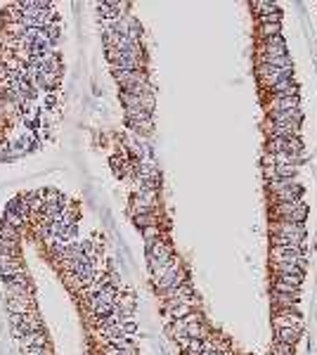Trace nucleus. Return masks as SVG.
Here are the masks:
<instances>
[{
  "label": "nucleus",
  "mask_w": 317,
  "mask_h": 355,
  "mask_svg": "<svg viewBox=\"0 0 317 355\" xmlns=\"http://www.w3.org/2000/svg\"><path fill=\"white\" fill-rule=\"evenodd\" d=\"M130 206H133V216L154 213L156 211V192H135L133 199H130Z\"/></svg>",
  "instance_id": "39448f33"
},
{
  "label": "nucleus",
  "mask_w": 317,
  "mask_h": 355,
  "mask_svg": "<svg viewBox=\"0 0 317 355\" xmlns=\"http://www.w3.org/2000/svg\"><path fill=\"white\" fill-rule=\"evenodd\" d=\"M301 332H303L301 327H284V329H277V341H280V344H289V346H294V344H296V341L301 339Z\"/></svg>",
  "instance_id": "4468645a"
},
{
  "label": "nucleus",
  "mask_w": 317,
  "mask_h": 355,
  "mask_svg": "<svg viewBox=\"0 0 317 355\" xmlns=\"http://www.w3.org/2000/svg\"><path fill=\"white\" fill-rule=\"evenodd\" d=\"M2 223H7V225H12V228H17V230H21L26 225V220L21 218V216H17V213H12V211H7V209L2 213Z\"/></svg>",
  "instance_id": "6ab92c4d"
},
{
  "label": "nucleus",
  "mask_w": 317,
  "mask_h": 355,
  "mask_svg": "<svg viewBox=\"0 0 317 355\" xmlns=\"http://www.w3.org/2000/svg\"><path fill=\"white\" fill-rule=\"evenodd\" d=\"M272 289H275L277 294H299L301 287H294V284H289V282H280V280H275Z\"/></svg>",
  "instance_id": "393cba45"
},
{
  "label": "nucleus",
  "mask_w": 317,
  "mask_h": 355,
  "mask_svg": "<svg viewBox=\"0 0 317 355\" xmlns=\"http://www.w3.org/2000/svg\"><path fill=\"white\" fill-rule=\"evenodd\" d=\"M19 344H21V348H47V337L45 332H31L19 339Z\"/></svg>",
  "instance_id": "9b49d317"
},
{
  "label": "nucleus",
  "mask_w": 317,
  "mask_h": 355,
  "mask_svg": "<svg viewBox=\"0 0 317 355\" xmlns=\"http://www.w3.org/2000/svg\"><path fill=\"white\" fill-rule=\"evenodd\" d=\"M187 282V270L180 265V258H175L171 265H168V270H166V275H163L161 280H156V292H168V289H173V287H180V284Z\"/></svg>",
  "instance_id": "7ed1b4c3"
},
{
  "label": "nucleus",
  "mask_w": 317,
  "mask_h": 355,
  "mask_svg": "<svg viewBox=\"0 0 317 355\" xmlns=\"http://www.w3.org/2000/svg\"><path fill=\"white\" fill-rule=\"evenodd\" d=\"M251 7L258 9L261 17H263V14H270V12H277V5H275V2H254Z\"/></svg>",
  "instance_id": "a878e982"
},
{
  "label": "nucleus",
  "mask_w": 317,
  "mask_h": 355,
  "mask_svg": "<svg viewBox=\"0 0 317 355\" xmlns=\"http://www.w3.org/2000/svg\"><path fill=\"white\" fill-rule=\"evenodd\" d=\"M9 322L14 327V334L19 339L24 334H31V332H43V320L38 315L36 310H31L26 315H9Z\"/></svg>",
  "instance_id": "20e7f679"
},
{
  "label": "nucleus",
  "mask_w": 317,
  "mask_h": 355,
  "mask_svg": "<svg viewBox=\"0 0 317 355\" xmlns=\"http://www.w3.org/2000/svg\"><path fill=\"white\" fill-rule=\"evenodd\" d=\"M187 327H185V337L190 339H204L206 337V329H204V325H201V320H197V322H185Z\"/></svg>",
  "instance_id": "dca6fc26"
},
{
  "label": "nucleus",
  "mask_w": 317,
  "mask_h": 355,
  "mask_svg": "<svg viewBox=\"0 0 317 355\" xmlns=\"http://www.w3.org/2000/svg\"><path fill=\"white\" fill-rule=\"evenodd\" d=\"M272 123H299L303 121V114L299 109H291V111H272L270 114Z\"/></svg>",
  "instance_id": "f8f14e48"
},
{
  "label": "nucleus",
  "mask_w": 317,
  "mask_h": 355,
  "mask_svg": "<svg viewBox=\"0 0 317 355\" xmlns=\"http://www.w3.org/2000/svg\"><path fill=\"white\" fill-rule=\"evenodd\" d=\"M263 45H268V47H287V43H284V38L282 36H275V38H268Z\"/></svg>",
  "instance_id": "cd10ccee"
},
{
  "label": "nucleus",
  "mask_w": 317,
  "mask_h": 355,
  "mask_svg": "<svg viewBox=\"0 0 317 355\" xmlns=\"http://www.w3.org/2000/svg\"><path fill=\"white\" fill-rule=\"evenodd\" d=\"M275 301L280 303V306H287V308H296V301H299V294H277L272 292Z\"/></svg>",
  "instance_id": "a211bd4d"
},
{
  "label": "nucleus",
  "mask_w": 317,
  "mask_h": 355,
  "mask_svg": "<svg viewBox=\"0 0 317 355\" xmlns=\"http://www.w3.org/2000/svg\"><path fill=\"white\" fill-rule=\"evenodd\" d=\"M19 235H21V230L12 228L7 223H2L0 225V239H7V242H19Z\"/></svg>",
  "instance_id": "f3484780"
},
{
  "label": "nucleus",
  "mask_w": 317,
  "mask_h": 355,
  "mask_svg": "<svg viewBox=\"0 0 317 355\" xmlns=\"http://www.w3.org/2000/svg\"><path fill=\"white\" fill-rule=\"evenodd\" d=\"M268 107H270V114H272V111H291V109H299V95H294V97H272Z\"/></svg>",
  "instance_id": "1a4fd4ad"
},
{
  "label": "nucleus",
  "mask_w": 317,
  "mask_h": 355,
  "mask_svg": "<svg viewBox=\"0 0 317 355\" xmlns=\"http://www.w3.org/2000/svg\"><path fill=\"white\" fill-rule=\"evenodd\" d=\"M135 225L137 228H149V225H159V220H156V211L154 213H140V216H135Z\"/></svg>",
  "instance_id": "412c9836"
},
{
  "label": "nucleus",
  "mask_w": 317,
  "mask_h": 355,
  "mask_svg": "<svg viewBox=\"0 0 317 355\" xmlns=\"http://www.w3.org/2000/svg\"><path fill=\"white\" fill-rule=\"evenodd\" d=\"M33 310V294H19L7 296V313L9 315H26Z\"/></svg>",
  "instance_id": "423d86ee"
},
{
  "label": "nucleus",
  "mask_w": 317,
  "mask_h": 355,
  "mask_svg": "<svg viewBox=\"0 0 317 355\" xmlns=\"http://www.w3.org/2000/svg\"><path fill=\"white\" fill-rule=\"evenodd\" d=\"M272 244L275 246H303L306 249V228H303V223L277 220V225L272 228Z\"/></svg>",
  "instance_id": "f257e3e1"
},
{
  "label": "nucleus",
  "mask_w": 317,
  "mask_h": 355,
  "mask_svg": "<svg viewBox=\"0 0 317 355\" xmlns=\"http://www.w3.org/2000/svg\"><path fill=\"white\" fill-rule=\"evenodd\" d=\"M0 273H2V277H9V275H19V273H26V268H24V263H21V256L0 254Z\"/></svg>",
  "instance_id": "6e6552de"
},
{
  "label": "nucleus",
  "mask_w": 317,
  "mask_h": 355,
  "mask_svg": "<svg viewBox=\"0 0 317 355\" xmlns=\"http://www.w3.org/2000/svg\"><path fill=\"white\" fill-rule=\"evenodd\" d=\"M275 327L284 329V327H301L303 329V320L296 313V308H284L275 313Z\"/></svg>",
  "instance_id": "0eeeda50"
},
{
  "label": "nucleus",
  "mask_w": 317,
  "mask_h": 355,
  "mask_svg": "<svg viewBox=\"0 0 317 355\" xmlns=\"http://www.w3.org/2000/svg\"><path fill=\"white\" fill-rule=\"evenodd\" d=\"M272 270H275V275H296V277H306L303 268L296 265V263H275L272 265Z\"/></svg>",
  "instance_id": "2eb2a0df"
},
{
  "label": "nucleus",
  "mask_w": 317,
  "mask_h": 355,
  "mask_svg": "<svg viewBox=\"0 0 317 355\" xmlns=\"http://www.w3.org/2000/svg\"><path fill=\"white\" fill-rule=\"evenodd\" d=\"M272 199H275V204L299 201L301 199V187H299V185H291V187H287V190H282V192H277V194H272Z\"/></svg>",
  "instance_id": "ddd939ff"
},
{
  "label": "nucleus",
  "mask_w": 317,
  "mask_h": 355,
  "mask_svg": "<svg viewBox=\"0 0 317 355\" xmlns=\"http://www.w3.org/2000/svg\"><path fill=\"white\" fill-rule=\"evenodd\" d=\"M256 73H258L261 85L270 90L275 83L284 81V78H291L294 66H270V64H258V66H256Z\"/></svg>",
  "instance_id": "f03ea898"
},
{
  "label": "nucleus",
  "mask_w": 317,
  "mask_h": 355,
  "mask_svg": "<svg viewBox=\"0 0 317 355\" xmlns=\"http://www.w3.org/2000/svg\"><path fill=\"white\" fill-rule=\"evenodd\" d=\"M40 355H52V353H50V348H43V351H40Z\"/></svg>",
  "instance_id": "c85d7f7f"
},
{
  "label": "nucleus",
  "mask_w": 317,
  "mask_h": 355,
  "mask_svg": "<svg viewBox=\"0 0 317 355\" xmlns=\"http://www.w3.org/2000/svg\"><path fill=\"white\" fill-rule=\"evenodd\" d=\"M190 313H194V308H192V306H187V303H178V306H171V318H173V320L187 318Z\"/></svg>",
  "instance_id": "4be33fe9"
},
{
  "label": "nucleus",
  "mask_w": 317,
  "mask_h": 355,
  "mask_svg": "<svg viewBox=\"0 0 317 355\" xmlns=\"http://www.w3.org/2000/svg\"><path fill=\"white\" fill-rule=\"evenodd\" d=\"M142 237H145L147 244H152V242H156V239H163L161 228H159V225H149V228H145L142 230Z\"/></svg>",
  "instance_id": "5701e85b"
},
{
  "label": "nucleus",
  "mask_w": 317,
  "mask_h": 355,
  "mask_svg": "<svg viewBox=\"0 0 317 355\" xmlns=\"http://www.w3.org/2000/svg\"><path fill=\"white\" fill-rule=\"evenodd\" d=\"M272 355H294V351H291L289 344H275V348H272Z\"/></svg>",
  "instance_id": "bb28decb"
},
{
  "label": "nucleus",
  "mask_w": 317,
  "mask_h": 355,
  "mask_svg": "<svg viewBox=\"0 0 317 355\" xmlns=\"http://www.w3.org/2000/svg\"><path fill=\"white\" fill-rule=\"evenodd\" d=\"M291 185H296V182H294V178H277V180L268 182V187H270L272 194H277V192L287 190V187H291Z\"/></svg>",
  "instance_id": "aec40b11"
},
{
  "label": "nucleus",
  "mask_w": 317,
  "mask_h": 355,
  "mask_svg": "<svg viewBox=\"0 0 317 355\" xmlns=\"http://www.w3.org/2000/svg\"><path fill=\"white\" fill-rule=\"evenodd\" d=\"M258 33L263 36V40H268V38H275V36H280V24H261Z\"/></svg>",
  "instance_id": "b1692460"
},
{
  "label": "nucleus",
  "mask_w": 317,
  "mask_h": 355,
  "mask_svg": "<svg viewBox=\"0 0 317 355\" xmlns=\"http://www.w3.org/2000/svg\"><path fill=\"white\" fill-rule=\"evenodd\" d=\"M299 128V123H272L268 133H270V137H296Z\"/></svg>",
  "instance_id": "9d476101"
}]
</instances>
